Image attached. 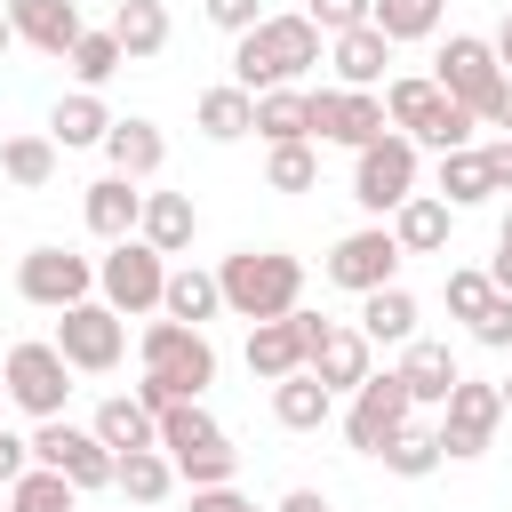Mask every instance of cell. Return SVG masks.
Instances as JSON below:
<instances>
[{
    "mask_svg": "<svg viewBox=\"0 0 512 512\" xmlns=\"http://www.w3.org/2000/svg\"><path fill=\"white\" fill-rule=\"evenodd\" d=\"M320 24L304 16V8H288V16H264L256 32H240L232 40V80L248 88V96H272V88H296L312 64H320Z\"/></svg>",
    "mask_w": 512,
    "mask_h": 512,
    "instance_id": "1",
    "label": "cell"
},
{
    "mask_svg": "<svg viewBox=\"0 0 512 512\" xmlns=\"http://www.w3.org/2000/svg\"><path fill=\"white\" fill-rule=\"evenodd\" d=\"M216 288H224V312L232 320H288L296 312V296H304V256H288V248H232L224 264H216Z\"/></svg>",
    "mask_w": 512,
    "mask_h": 512,
    "instance_id": "2",
    "label": "cell"
},
{
    "mask_svg": "<svg viewBox=\"0 0 512 512\" xmlns=\"http://www.w3.org/2000/svg\"><path fill=\"white\" fill-rule=\"evenodd\" d=\"M384 120L416 144V152H464L480 112H464L440 80H384Z\"/></svg>",
    "mask_w": 512,
    "mask_h": 512,
    "instance_id": "3",
    "label": "cell"
},
{
    "mask_svg": "<svg viewBox=\"0 0 512 512\" xmlns=\"http://www.w3.org/2000/svg\"><path fill=\"white\" fill-rule=\"evenodd\" d=\"M160 448H168L176 480H192V488H232V472H240V448L224 440V424L200 400H176L160 416Z\"/></svg>",
    "mask_w": 512,
    "mask_h": 512,
    "instance_id": "4",
    "label": "cell"
},
{
    "mask_svg": "<svg viewBox=\"0 0 512 512\" xmlns=\"http://www.w3.org/2000/svg\"><path fill=\"white\" fill-rule=\"evenodd\" d=\"M136 352H144V376H160L176 400H200V392L216 384V344H208V328H184V320H144Z\"/></svg>",
    "mask_w": 512,
    "mask_h": 512,
    "instance_id": "5",
    "label": "cell"
},
{
    "mask_svg": "<svg viewBox=\"0 0 512 512\" xmlns=\"http://www.w3.org/2000/svg\"><path fill=\"white\" fill-rule=\"evenodd\" d=\"M96 296H104L120 320L160 312V296H168V256H160L152 240H120V248H104V256H96Z\"/></svg>",
    "mask_w": 512,
    "mask_h": 512,
    "instance_id": "6",
    "label": "cell"
},
{
    "mask_svg": "<svg viewBox=\"0 0 512 512\" xmlns=\"http://www.w3.org/2000/svg\"><path fill=\"white\" fill-rule=\"evenodd\" d=\"M0 376H8V408H24L32 424L64 416V400H72V360H64L48 336H24V344H8Z\"/></svg>",
    "mask_w": 512,
    "mask_h": 512,
    "instance_id": "7",
    "label": "cell"
},
{
    "mask_svg": "<svg viewBox=\"0 0 512 512\" xmlns=\"http://www.w3.org/2000/svg\"><path fill=\"white\" fill-rule=\"evenodd\" d=\"M48 344L72 360V376H112L120 352H128V320H120L104 296H88V304L56 312V336H48Z\"/></svg>",
    "mask_w": 512,
    "mask_h": 512,
    "instance_id": "8",
    "label": "cell"
},
{
    "mask_svg": "<svg viewBox=\"0 0 512 512\" xmlns=\"http://www.w3.org/2000/svg\"><path fill=\"white\" fill-rule=\"evenodd\" d=\"M32 464H48V472H64L80 496L88 488H112L120 480V456L88 432V424H72V416H48V424H32Z\"/></svg>",
    "mask_w": 512,
    "mask_h": 512,
    "instance_id": "9",
    "label": "cell"
},
{
    "mask_svg": "<svg viewBox=\"0 0 512 512\" xmlns=\"http://www.w3.org/2000/svg\"><path fill=\"white\" fill-rule=\"evenodd\" d=\"M352 200L384 224L400 200H416V144L392 128V136H376L368 152H352Z\"/></svg>",
    "mask_w": 512,
    "mask_h": 512,
    "instance_id": "10",
    "label": "cell"
},
{
    "mask_svg": "<svg viewBox=\"0 0 512 512\" xmlns=\"http://www.w3.org/2000/svg\"><path fill=\"white\" fill-rule=\"evenodd\" d=\"M16 296L40 304V312H72V304L96 296V264L72 256V248H56V240H40V248H24V264H16Z\"/></svg>",
    "mask_w": 512,
    "mask_h": 512,
    "instance_id": "11",
    "label": "cell"
},
{
    "mask_svg": "<svg viewBox=\"0 0 512 512\" xmlns=\"http://www.w3.org/2000/svg\"><path fill=\"white\" fill-rule=\"evenodd\" d=\"M416 424V400H408V384H400V368H384V376H368L360 392H352V408H344V440L360 448V456H384L400 432Z\"/></svg>",
    "mask_w": 512,
    "mask_h": 512,
    "instance_id": "12",
    "label": "cell"
},
{
    "mask_svg": "<svg viewBox=\"0 0 512 512\" xmlns=\"http://www.w3.org/2000/svg\"><path fill=\"white\" fill-rule=\"evenodd\" d=\"M312 136L320 144H344V152H368L376 136H392L384 96L376 88H312Z\"/></svg>",
    "mask_w": 512,
    "mask_h": 512,
    "instance_id": "13",
    "label": "cell"
},
{
    "mask_svg": "<svg viewBox=\"0 0 512 512\" xmlns=\"http://www.w3.org/2000/svg\"><path fill=\"white\" fill-rule=\"evenodd\" d=\"M320 272H328L336 288H352V296L392 288V280H400V240H392V224H360V232H344V240L328 248Z\"/></svg>",
    "mask_w": 512,
    "mask_h": 512,
    "instance_id": "14",
    "label": "cell"
},
{
    "mask_svg": "<svg viewBox=\"0 0 512 512\" xmlns=\"http://www.w3.org/2000/svg\"><path fill=\"white\" fill-rule=\"evenodd\" d=\"M432 80L464 104V112H480L496 88H504V64H496V40H480V32H448L440 40V56H432Z\"/></svg>",
    "mask_w": 512,
    "mask_h": 512,
    "instance_id": "15",
    "label": "cell"
},
{
    "mask_svg": "<svg viewBox=\"0 0 512 512\" xmlns=\"http://www.w3.org/2000/svg\"><path fill=\"white\" fill-rule=\"evenodd\" d=\"M496 432H504V392L480 384V376H464V384L448 392V408H440V448H448V456H488Z\"/></svg>",
    "mask_w": 512,
    "mask_h": 512,
    "instance_id": "16",
    "label": "cell"
},
{
    "mask_svg": "<svg viewBox=\"0 0 512 512\" xmlns=\"http://www.w3.org/2000/svg\"><path fill=\"white\" fill-rule=\"evenodd\" d=\"M312 328H320V312L256 320V328H248V376H264V384H280V376H304V360H312Z\"/></svg>",
    "mask_w": 512,
    "mask_h": 512,
    "instance_id": "17",
    "label": "cell"
},
{
    "mask_svg": "<svg viewBox=\"0 0 512 512\" xmlns=\"http://www.w3.org/2000/svg\"><path fill=\"white\" fill-rule=\"evenodd\" d=\"M368 360H376V344L360 336V320H352V328H344V320H320V328H312V360H304V368H312L328 392H360V384L376 376Z\"/></svg>",
    "mask_w": 512,
    "mask_h": 512,
    "instance_id": "18",
    "label": "cell"
},
{
    "mask_svg": "<svg viewBox=\"0 0 512 512\" xmlns=\"http://www.w3.org/2000/svg\"><path fill=\"white\" fill-rule=\"evenodd\" d=\"M8 24H16V40L24 48H40V56H72L80 48V0H8Z\"/></svg>",
    "mask_w": 512,
    "mask_h": 512,
    "instance_id": "19",
    "label": "cell"
},
{
    "mask_svg": "<svg viewBox=\"0 0 512 512\" xmlns=\"http://www.w3.org/2000/svg\"><path fill=\"white\" fill-rule=\"evenodd\" d=\"M400 384H408V400H416V408H448V392L464 384V368H456V352H448V344L416 336V344L400 352Z\"/></svg>",
    "mask_w": 512,
    "mask_h": 512,
    "instance_id": "20",
    "label": "cell"
},
{
    "mask_svg": "<svg viewBox=\"0 0 512 512\" xmlns=\"http://www.w3.org/2000/svg\"><path fill=\"white\" fill-rule=\"evenodd\" d=\"M104 160H112V176H128V184H144V176H160V160H168V136H160V120H112V136H104Z\"/></svg>",
    "mask_w": 512,
    "mask_h": 512,
    "instance_id": "21",
    "label": "cell"
},
{
    "mask_svg": "<svg viewBox=\"0 0 512 512\" xmlns=\"http://www.w3.org/2000/svg\"><path fill=\"white\" fill-rule=\"evenodd\" d=\"M136 224H144V192L128 176H96L88 184V232L104 248H120V240H136Z\"/></svg>",
    "mask_w": 512,
    "mask_h": 512,
    "instance_id": "22",
    "label": "cell"
},
{
    "mask_svg": "<svg viewBox=\"0 0 512 512\" xmlns=\"http://www.w3.org/2000/svg\"><path fill=\"white\" fill-rule=\"evenodd\" d=\"M112 456H136V448H160V416L136 400V392H112V400H96V424H88Z\"/></svg>",
    "mask_w": 512,
    "mask_h": 512,
    "instance_id": "23",
    "label": "cell"
},
{
    "mask_svg": "<svg viewBox=\"0 0 512 512\" xmlns=\"http://www.w3.org/2000/svg\"><path fill=\"white\" fill-rule=\"evenodd\" d=\"M448 224H456V208H448L440 192H416V200L392 208V240H400V256H440V248H448Z\"/></svg>",
    "mask_w": 512,
    "mask_h": 512,
    "instance_id": "24",
    "label": "cell"
},
{
    "mask_svg": "<svg viewBox=\"0 0 512 512\" xmlns=\"http://www.w3.org/2000/svg\"><path fill=\"white\" fill-rule=\"evenodd\" d=\"M328 64H336V88H376V80H384V64H392V40H384L376 24L336 32V40H328Z\"/></svg>",
    "mask_w": 512,
    "mask_h": 512,
    "instance_id": "25",
    "label": "cell"
},
{
    "mask_svg": "<svg viewBox=\"0 0 512 512\" xmlns=\"http://www.w3.org/2000/svg\"><path fill=\"white\" fill-rule=\"evenodd\" d=\"M192 232H200L192 192H144V224H136V240H152L160 256H184V248H192Z\"/></svg>",
    "mask_w": 512,
    "mask_h": 512,
    "instance_id": "26",
    "label": "cell"
},
{
    "mask_svg": "<svg viewBox=\"0 0 512 512\" xmlns=\"http://www.w3.org/2000/svg\"><path fill=\"white\" fill-rule=\"evenodd\" d=\"M328 416H336V392H328V384H320L312 368H304V376H280V384H272V424H280V432H320Z\"/></svg>",
    "mask_w": 512,
    "mask_h": 512,
    "instance_id": "27",
    "label": "cell"
},
{
    "mask_svg": "<svg viewBox=\"0 0 512 512\" xmlns=\"http://www.w3.org/2000/svg\"><path fill=\"white\" fill-rule=\"evenodd\" d=\"M48 136H56V152L104 144V136H112V112H104V96H96V88H72V96H56V112H48Z\"/></svg>",
    "mask_w": 512,
    "mask_h": 512,
    "instance_id": "28",
    "label": "cell"
},
{
    "mask_svg": "<svg viewBox=\"0 0 512 512\" xmlns=\"http://www.w3.org/2000/svg\"><path fill=\"white\" fill-rule=\"evenodd\" d=\"M216 312H224V288H216V272H200V264H176V272H168V296H160V320L208 328Z\"/></svg>",
    "mask_w": 512,
    "mask_h": 512,
    "instance_id": "29",
    "label": "cell"
},
{
    "mask_svg": "<svg viewBox=\"0 0 512 512\" xmlns=\"http://www.w3.org/2000/svg\"><path fill=\"white\" fill-rule=\"evenodd\" d=\"M192 120H200V136H216V144L256 136V96H248L240 80H224V88H208V96L192 104Z\"/></svg>",
    "mask_w": 512,
    "mask_h": 512,
    "instance_id": "30",
    "label": "cell"
},
{
    "mask_svg": "<svg viewBox=\"0 0 512 512\" xmlns=\"http://www.w3.org/2000/svg\"><path fill=\"white\" fill-rule=\"evenodd\" d=\"M256 136H264V144H312V88H272V96H256Z\"/></svg>",
    "mask_w": 512,
    "mask_h": 512,
    "instance_id": "31",
    "label": "cell"
},
{
    "mask_svg": "<svg viewBox=\"0 0 512 512\" xmlns=\"http://www.w3.org/2000/svg\"><path fill=\"white\" fill-rule=\"evenodd\" d=\"M448 208H480L488 192H496V176H488V144H464V152H440V184H432Z\"/></svg>",
    "mask_w": 512,
    "mask_h": 512,
    "instance_id": "32",
    "label": "cell"
},
{
    "mask_svg": "<svg viewBox=\"0 0 512 512\" xmlns=\"http://www.w3.org/2000/svg\"><path fill=\"white\" fill-rule=\"evenodd\" d=\"M360 336L368 344H416V296L392 280L376 296H360Z\"/></svg>",
    "mask_w": 512,
    "mask_h": 512,
    "instance_id": "33",
    "label": "cell"
},
{
    "mask_svg": "<svg viewBox=\"0 0 512 512\" xmlns=\"http://www.w3.org/2000/svg\"><path fill=\"white\" fill-rule=\"evenodd\" d=\"M112 40H120L128 64L160 56V48H168V8H160V0H120V8H112Z\"/></svg>",
    "mask_w": 512,
    "mask_h": 512,
    "instance_id": "34",
    "label": "cell"
},
{
    "mask_svg": "<svg viewBox=\"0 0 512 512\" xmlns=\"http://www.w3.org/2000/svg\"><path fill=\"white\" fill-rule=\"evenodd\" d=\"M0 176L16 184V192H40L48 176H56V136L40 128V136H8L0 144Z\"/></svg>",
    "mask_w": 512,
    "mask_h": 512,
    "instance_id": "35",
    "label": "cell"
},
{
    "mask_svg": "<svg viewBox=\"0 0 512 512\" xmlns=\"http://www.w3.org/2000/svg\"><path fill=\"white\" fill-rule=\"evenodd\" d=\"M128 504H160L168 488H176V464H168V448H136V456H120V480H112Z\"/></svg>",
    "mask_w": 512,
    "mask_h": 512,
    "instance_id": "36",
    "label": "cell"
},
{
    "mask_svg": "<svg viewBox=\"0 0 512 512\" xmlns=\"http://www.w3.org/2000/svg\"><path fill=\"white\" fill-rule=\"evenodd\" d=\"M440 464H448L440 424H408V432L384 448V472H400V480H424V472H440Z\"/></svg>",
    "mask_w": 512,
    "mask_h": 512,
    "instance_id": "37",
    "label": "cell"
},
{
    "mask_svg": "<svg viewBox=\"0 0 512 512\" xmlns=\"http://www.w3.org/2000/svg\"><path fill=\"white\" fill-rule=\"evenodd\" d=\"M8 512H80V488L64 480V472H48V464H32L16 488H8Z\"/></svg>",
    "mask_w": 512,
    "mask_h": 512,
    "instance_id": "38",
    "label": "cell"
},
{
    "mask_svg": "<svg viewBox=\"0 0 512 512\" xmlns=\"http://www.w3.org/2000/svg\"><path fill=\"white\" fill-rule=\"evenodd\" d=\"M448 16V0H376V32L400 48V40H432Z\"/></svg>",
    "mask_w": 512,
    "mask_h": 512,
    "instance_id": "39",
    "label": "cell"
},
{
    "mask_svg": "<svg viewBox=\"0 0 512 512\" xmlns=\"http://www.w3.org/2000/svg\"><path fill=\"white\" fill-rule=\"evenodd\" d=\"M64 64H72V80H80V88H104L128 56H120V40H112V24H104V32H80V48H72Z\"/></svg>",
    "mask_w": 512,
    "mask_h": 512,
    "instance_id": "40",
    "label": "cell"
},
{
    "mask_svg": "<svg viewBox=\"0 0 512 512\" xmlns=\"http://www.w3.org/2000/svg\"><path fill=\"white\" fill-rule=\"evenodd\" d=\"M264 184L272 192H312L320 184V152L312 144H272L264 152Z\"/></svg>",
    "mask_w": 512,
    "mask_h": 512,
    "instance_id": "41",
    "label": "cell"
},
{
    "mask_svg": "<svg viewBox=\"0 0 512 512\" xmlns=\"http://www.w3.org/2000/svg\"><path fill=\"white\" fill-rule=\"evenodd\" d=\"M440 296H448V320H464V328H472V320H480V312H488V296H496V280H488V272H480V264H456V272H448V288H440Z\"/></svg>",
    "mask_w": 512,
    "mask_h": 512,
    "instance_id": "42",
    "label": "cell"
},
{
    "mask_svg": "<svg viewBox=\"0 0 512 512\" xmlns=\"http://www.w3.org/2000/svg\"><path fill=\"white\" fill-rule=\"evenodd\" d=\"M304 16L336 40V32H360V24H376V0H304Z\"/></svg>",
    "mask_w": 512,
    "mask_h": 512,
    "instance_id": "43",
    "label": "cell"
},
{
    "mask_svg": "<svg viewBox=\"0 0 512 512\" xmlns=\"http://www.w3.org/2000/svg\"><path fill=\"white\" fill-rule=\"evenodd\" d=\"M472 344H488V352H512V296H488V312L472 320Z\"/></svg>",
    "mask_w": 512,
    "mask_h": 512,
    "instance_id": "44",
    "label": "cell"
},
{
    "mask_svg": "<svg viewBox=\"0 0 512 512\" xmlns=\"http://www.w3.org/2000/svg\"><path fill=\"white\" fill-rule=\"evenodd\" d=\"M200 8H208V24H216V32H232V40L264 24V0H200Z\"/></svg>",
    "mask_w": 512,
    "mask_h": 512,
    "instance_id": "45",
    "label": "cell"
},
{
    "mask_svg": "<svg viewBox=\"0 0 512 512\" xmlns=\"http://www.w3.org/2000/svg\"><path fill=\"white\" fill-rule=\"evenodd\" d=\"M24 472H32V440H24V432H8V424H0V496H8V488H16V480H24Z\"/></svg>",
    "mask_w": 512,
    "mask_h": 512,
    "instance_id": "46",
    "label": "cell"
},
{
    "mask_svg": "<svg viewBox=\"0 0 512 512\" xmlns=\"http://www.w3.org/2000/svg\"><path fill=\"white\" fill-rule=\"evenodd\" d=\"M192 512H256L240 488H192Z\"/></svg>",
    "mask_w": 512,
    "mask_h": 512,
    "instance_id": "47",
    "label": "cell"
},
{
    "mask_svg": "<svg viewBox=\"0 0 512 512\" xmlns=\"http://www.w3.org/2000/svg\"><path fill=\"white\" fill-rule=\"evenodd\" d=\"M480 128H504V136H512V72H504V88L480 104Z\"/></svg>",
    "mask_w": 512,
    "mask_h": 512,
    "instance_id": "48",
    "label": "cell"
},
{
    "mask_svg": "<svg viewBox=\"0 0 512 512\" xmlns=\"http://www.w3.org/2000/svg\"><path fill=\"white\" fill-rule=\"evenodd\" d=\"M488 176H496V192H512V136L488 144Z\"/></svg>",
    "mask_w": 512,
    "mask_h": 512,
    "instance_id": "49",
    "label": "cell"
},
{
    "mask_svg": "<svg viewBox=\"0 0 512 512\" xmlns=\"http://www.w3.org/2000/svg\"><path fill=\"white\" fill-rule=\"evenodd\" d=\"M272 512H328V496H320V488H288Z\"/></svg>",
    "mask_w": 512,
    "mask_h": 512,
    "instance_id": "50",
    "label": "cell"
},
{
    "mask_svg": "<svg viewBox=\"0 0 512 512\" xmlns=\"http://www.w3.org/2000/svg\"><path fill=\"white\" fill-rule=\"evenodd\" d=\"M488 280H496V296H512V248H496V264H488Z\"/></svg>",
    "mask_w": 512,
    "mask_h": 512,
    "instance_id": "51",
    "label": "cell"
},
{
    "mask_svg": "<svg viewBox=\"0 0 512 512\" xmlns=\"http://www.w3.org/2000/svg\"><path fill=\"white\" fill-rule=\"evenodd\" d=\"M488 40H496V64H504V72H512V16H504V24H496V32H488Z\"/></svg>",
    "mask_w": 512,
    "mask_h": 512,
    "instance_id": "52",
    "label": "cell"
},
{
    "mask_svg": "<svg viewBox=\"0 0 512 512\" xmlns=\"http://www.w3.org/2000/svg\"><path fill=\"white\" fill-rule=\"evenodd\" d=\"M8 48H16V24H8V8H0V56H8Z\"/></svg>",
    "mask_w": 512,
    "mask_h": 512,
    "instance_id": "53",
    "label": "cell"
},
{
    "mask_svg": "<svg viewBox=\"0 0 512 512\" xmlns=\"http://www.w3.org/2000/svg\"><path fill=\"white\" fill-rule=\"evenodd\" d=\"M496 248H512V208H504V224H496Z\"/></svg>",
    "mask_w": 512,
    "mask_h": 512,
    "instance_id": "54",
    "label": "cell"
},
{
    "mask_svg": "<svg viewBox=\"0 0 512 512\" xmlns=\"http://www.w3.org/2000/svg\"><path fill=\"white\" fill-rule=\"evenodd\" d=\"M496 392H504V424H512V376H496Z\"/></svg>",
    "mask_w": 512,
    "mask_h": 512,
    "instance_id": "55",
    "label": "cell"
},
{
    "mask_svg": "<svg viewBox=\"0 0 512 512\" xmlns=\"http://www.w3.org/2000/svg\"><path fill=\"white\" fill-rule=\"evenodd\" d=\"M0 408H8V376H0Z\"/></svg>",
    "mask_w": 512,
    "mask_h": 512,
    "instance_id": "56",
    "label": "cell"
},
{
    "mask_svg": "<svg viewBox=\"0 0 512 512\" xmlns=\"http://www.w3.org/2000/svg\"><path fill=\"white\" fill-rule=\"evenodd\" d=\"M0 512H8V496H0Z\"/></svg>",
    "mask_w": 512,
    "mask_h": 512,
    "instance_id": "57",
    "label": "cell"
}]
</instances>
